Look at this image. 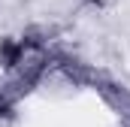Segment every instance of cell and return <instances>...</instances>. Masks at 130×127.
<instances>
[{"instance_id": "6da1fadb", "label": "cell", "mask_w": 130, "mask_h": 127, "mask_svg": "<svg viewBox=\"0 0 130 127\" xmlns=\"http://www.w3.org/2000/svg\"><path fill=\"white\" fill-rule=\"evenodd\" d=\"M24 52H27L24 42H18V39H3V42H0V64H3L6 70H12L15 64L24 58Z\"/></svg>"}]
</instances>
